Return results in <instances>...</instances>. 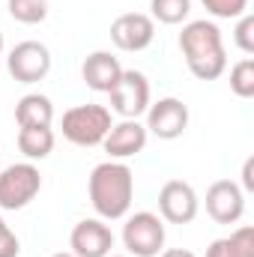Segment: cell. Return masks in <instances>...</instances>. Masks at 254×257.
Instances as JSON below:
<instances>
[{"mask_svg": "<svg viewBox=\"0 0 254 257\" xmlns=\"http://www.w3.org/2000/svg\"><path fill=\"white\" fill-rule=\"evenodd\" d=\"M87 192H90V203L102 221L126 218L132 209V197H135V174L126 162L108 159L93 168V174L87 180Z\"/></svg>", "mask_w": 254, "mask_h": 257, "instance_id": "obj_1", "label": "cell"}, {"mask_svg": "<svg viewBox=\"0 0 254 257\" xmlns=\"http://www.w3.org/2000/svg\"><path fill=\"white\" fill-rule=\"evenodd\" d=\"M180 51L186 57L189 72L197 81H215L227 69V51L224 39L215 21H189L180 33Z\"/></svg>", "mask_w": 254, "mask_h": 257, "instance_id": "obj_2", "label": "cell"}, {"mask_svg": "<svg viewBox=\"0 0 254 257\" xmlns=\"http://www.w3.org/2000/svg\"><path fill=\"white\" fill-rule=\"evenodd\" d=\"M111 126H114L111 108H105V105H75L60 120L63 138L75 147H102Z\"/></svg>", "mask_w": 254, "mask_h": 257, "instance_id": "obj_3", "label": "cell"}, {"mask_svg": "<svg viewBox=\"0 0 254 257\" xmlns=\"http://www.w3.org/2000/svg\"><path fill=\"white\" fill-rule=\"evenodd\" d=\"M42 189V174L33 162H18L0 171V209H24Z\"/></svg>", "mask_w": 254, "mask_h": 257, "instance_id": "obj_4", "label": "cell"}, {"mask_svg": "<svg viewBox=\"0 0 254 257\" xmlns=\"http://www.w3.org/2000/svg\"><path fill=\"white\" fill-rule=\"evenodd\" d=\"M123 245L132 257H159L165 251V221L156 212H135L123 224Z\"/></svg>", "mask_w": 254, "mask_h": 257, "instance_id": "obj_5", "label": "cell"}, {"mask_svg": "<svg viewBox=\"0 0 254 257\" xmlns=\"http://www.w3.org/2000/svg\"><path fill=\"white\" fill-rule=\"evenodd\" d=\"M111 111H117L123 120H138L150 108V81L138 69H123L117 84L108 90Z\"/></svg>", "mask_w": 254, "mask_h": 257, "instance_id": "obj_6", "label": "cell"}, {"mask_svg": "<svg viewBox=\"0 0 254 257\" xmlns=\"http://www.w3.org/2000/svg\"><path fill=\"white\" fill-rule=\"evenodd\" d=\"M6 69L18 84H39L51 72V51L36 39L18 42L6 57Z\"/></svg>", "mask_w": 254, "mask_h": 257, "instance_id": "obj_7", "label": "cell"}, {"mask_svg": "<svg viewBox=\"0 0 254 257\" xmlns=\"http://www.w3.org/2000/svg\"><path fill=\"white\" fill-rule=\"evenodd\" d=\"M189 128V105L177 96H165L159 102H150L147 108V135H156L159 141H177Z\"/></svg>", "mask_w": 254, "mask_h": 257, "instance_id": "obj_8", "label": "cell"}, {"mask_svg": "<svg viewBox=\"0 0 254 257\" xmlns=\"http://www.w3.org/2000/svg\"><path fill=\"white\" fill-rule=\"evenodd\" d=\"M200 209L197 192L183 180H171L159 192V218L168 224H189Z\"/></svg>", "mask_w": 254, "mask_h": 257, "instance_id": "obj_9", "label": "cell"}, {"mask_svg": "<svg viewBox=\"0 0 254 257\" xmlns=\"http://www.w3.org/2000/svg\"><path fill=\"white\" fill-rule=\"evenodd\" d=\"M206 212L215 224H236L245 212V192L233 180H215L206 189Z\"/></svg>", "mask_w": 254, "mask_h": 257, "instance_id": "obj_10", "label": "cell"}, {"mask_svg": "<svg viewBox=\"0 0 254 257\" xmlns=\"http://www.w3.org/2000/svg\"><path fill=\"white\" fill-rule=\"evenodd\" d=\"M156 39V21L144 12H126L111 24V42L120 51H144Z\"/></svg>", "mask_w": 254, "mask_h": 257, "instance_id": "obj_11", "label": "cell"}, {"mask_svg": "<svg viewBox=\"0 0 254 257\" xmlns=\"http://www.w3.org/2000/svg\"><path fill=\"white\" fill-rule=\"evenodd\" d=\"M69 248L75 257H108L114 248V233L102 218H84L72 227Z\"/></svg>", "mask_w": 254, "mask_h": 257, "instance_id": "obj_12", "label": "cell"}, {"mask_svg": "<svg viewBox=\"0 0 254 257\" xmlns=\"http://www.w3.org/2000/svg\"><path fill=\"white\" fill-rule=\"evenodd\" d=\"M147 126L144 123H138V120H123V123H114L111 132L105 135V141H102V147H105V153L111 156V159H117V162H123V159H132V156H138L144 147H147Z\"/></svg>", "mask_w": 254, "mask_h": 257, "instance_id": "obj_13", "label": "cell"}, {"mask_svg": "<svg viewBox=\"0 0 254 257\" xmlns=\"http://www.w3.org/2000/svg\"><path fill=\"white\" fill-rule=\"evenodd\" d=\"M120 72H123V66H120V60H117L111 51H93V54L81 63V78H84V84H87L90 90H96V93H108V90L117 84Z\"/></svg>", "mask_w": 254, "mask_h": 257, "instance_id": "obj_14", "label": "cell"}, {"mask_svg": "<svg viewBox=\"0 0 254 257\" xmlns=\"http://www.w3.org/2000/svg\"><path fill=\"white\" fill-rule=\"evenodd\" d=\"M15 123L18 128H33V126H51L54 123V105L42 93H27L15 105Z\"/></svg>", "mask_w": 254, "mask_h": 257, "instance_id": "obj_15", "label": "cell"}, {"mask_svg": "<svg viewBox=\"0 0 254 257\" xmlns=\"http://www.w3.org/2000/svg\"><path fill=\"white\" fill-rule=\"evenodd\" d=\"M206 257H254V227L242 224L230 236L215 239L206 248Z\"/></svg>", "mask_w": 254, "mask_h": 257, "instance_id": "obj_16", "label": "cell"}, {"mask_svg": "<svg viewBox=\"0 0 254 257\" xmlns=\"http://www.w3.org/2000/svg\"><path fill=\"white\" fill-rule=\"evenodd\" d=\"M54 132L51 126H33V128H18V150L36 162V159H48L54 150Z\"/></svg>", "mask_w": 254, "mask_h": 257, "instance_id": "obj_17", "label": "cell"}, {"mask_svg": "<svg viewBox=\"0 0 254 257\" xmlns=\"http://www.w3.org/2000/svg\"><path fill=\"white\" fill-rule=\"evenodd\" d=\"M150 9H153V21H162V24H183L191 12V0H150Z\"/></svg>", "mask_w": 254, "mask_h": 257, "instance_id": "obj_18", "label": "cell"}, {"mask_svg": "<svg viewBox=\"0 0 254 257\" xmlns=\"http://www.w3.org/2000/svg\"><path fill=\"white\" fill-rule=\"evenodd\" d=\"M9 15L18 24H42L48 18V0H9Z\"/></svg>", "mask_w": 254, "mask_h": 257, "instance_id": "obj_19", "label": "cell"}, {"mask_svg": "<svg viewBox=\"0 0 254 257\" xmlns=\"http://www.w3.org/2000/svg\"><path fill=\"white\" fill-rule=\"evenodd\" d=\"M230 90L239 99H251L254 96V60L245 57L230 69Z\"/></svg>", "mask_w": 254, "mask_h": 257, "instance_id": "obj_20", "label": "cell"}, {"mask_svg": "<svg viewBox=\"0 0 254 257\" xmlns=\"http://www.w3.org/2000/svg\"><path fill=\"white\" fill-rule=\"evenodd\" d=\"M200 3L215 18H239L248 12V0H200Z\"/></svg>", "mask_w": 254, "mask_h": 257, "instance_id": "obj_21", "label": "cell"}, {"mask_svg": "<svg viewBox=\"0 0 254 257\" xmlns=\"http://www.w3.org/2000/svg\"><path fill=\"white\" fill-rule=\"evenodd\" d=\"M233 42L242 54H254V15H239L236 18V30H233Z\"/></svg>", "mask_w": 254, "mask_h": 257, "instance_id": "obj_22", "label": "cell"}, {"mask_svg": "<svg viewBox=\"0 0 254 257\" xmlns=\"http://www.w3.org/2000/svg\"><path fill=\"white\" fill-rule=\"evenodd\" d=\"M18 254H21V242L0 215V257H18Z\"/></svg>", "mask_w": 254, "mask_h": 257, "instance_id": "obj_23", "label": "cell"}, {"mask_svg": "<svg viewBox=\"0 0 254 257\" xmlns=\"http://www.w3.org/2000/svg\"><path fill=\"white\" fill-rule=\"evenodd\" d=\"M242 192H254V159H245L242 165Z\"/></svg>", "mask_w": 254, "mask_h": 257, "instance_id": "obj_24", "label": "cell"}, {"mask_svg": "<svg viewBox=\"0 0 254 257\" xmlns=\"http://www.w3.org/2000/svg\"><path fill=\"white\" fill-rule=\"evenodd\" d=\"M159 257H194L189 248H168V251H162Z\"/></svg>", "mask_w": 254, "mask_h": 257, "instance_id": "obj_25", "label": "cell"}, {"mask_svg": "<svg viewBox=\"0 0 254 257\" xmlns=\"http://www.w3.org/2000/svg\"><path fill=\"white\" fill-rule=\"evenodd\" d=\"M51 257H75L72 251H57V254H51Z\"/></svg>", "mask_w": 254, "mask_h": 257, "instance_id": "obj_26", "label": "cell"}, {"mask_svg": "<svg viewBox=\"0 0 254 257\" xmlns=\"http://www.w3.org/2000/svg\"><path fill=\"white\" fill-rule=\"evenodd\" d=\"M0 54H3V33H0Z\"/></svg>", "mask_w": 254, "mask_h": 257, "instance_id": "obj_27", "label": "cell"}, {"mask_svg": "<svg viewBox=\"0 0 254 257\" xmlns=\"http://www.w3.org/2000/svg\"><path fill=\"white\" fill-rule=\"evenodd\" d=\"M108 257H129V254H108Z\"/></svg>", "mask_w": 254, "mask_h": 257, "instance_id": "obj_28", "label": "cell"}]
</instances>
